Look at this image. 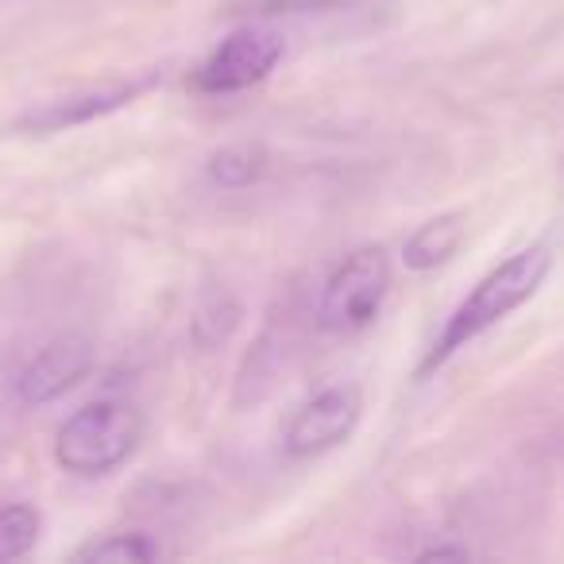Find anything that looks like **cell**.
<instances>
[{
  "instance_id": "obj_1",
  "label": "cell",
  "mask_w": 564,
  "mask_h": 564,
  "mask_svg": "<svg viewBox=\"0 0 564 564\" xmlns=\"http://www.w3.org/2000/svg\"><path fill=\"white\" fill-rule=\"evenodd\" d=\"M549 271H553V251H549V243H530V248L502 259L499 267H491V271L468 291V299L448 314L445 329L437 333V340L430 345L425 360L417 364V379L445 368L460 348H468L476 337H484L487 329L507 322L514 310H522L525 302L541 291V282L549 279Z\"/></svg>"
},
{
  "instance_id": "obj_2",
  "label": "cell",
  "mask_w": 564,
  "mask_h": 564,
  "mask_svg": "<svg viewBox=\"0 0 564 564\" xmlns=\"http://www.w3.org/2000/svg\"><path fill=\"white\" fill-rule=\"evenodd\" d=\"M143 441V414L135 402L97 399L74 410L55 437V460L78 479L109 476Z\"/></svg>"
},
{
  "instance_id": "obj_3",
  "label": "cell",
  "mask_w": 564,
  "mask_h": 564,
  "mask_svg": "<svg viewBox=\"0 0 564 564\" xmlns=\"http://www.w3.org/2000/svg\"><path fill=\"white\" fill-rule=\"evenodd\" d=\"M391 294V259L379 243L348 251L337 271L325 279L322 302H317V329L329 337H356L376 325Z\"/></svg>"
},
{
  "instance_id": "obj_4",
  "label": "cell",
  "mask_w": 564,
  "mask_h": 564,
  "mask_svg": "<svg viewBox=\"0 0 564 564\" xmlns=\"http://www.w3.org/2000/svg\"><path fill=\"white\" fill-rule=\"evenodd\" d=\"M286 55V43L274 28H240L209 51L189 74V89L202 97H228L259 86Z\"/></svg>"
},
{
  "instance_id": "obj_5",
  "label": "cell",
  "mask_w": 564,
  "mask_h": 564,
  "mask_svg": "<svg viewBox=\"0 0 564 564\" xmlns=\"http://www.w3.org/2000/svg\"><path fill=\"white\" fill-rule=\"evenodd\" d=\"M364 417V391L356 383H333L325 391H317L310 402H302V410L291 417L286 433H282V448L294 460H310L322 456L329 448L345 445L356 433Z\"/></svg>"
},
{
  "instance_id": "obj_6",
  "label": "cell",
  "mask_w": 564,
  "mask_h": 564,
  "mask_svg": "<svg viewBox=\"0 0 564 564\" xmlns=\"http://www.w3.org/2000/svg\"><path fill=\"white\" fill-rule=\"evenodd\" d=\"M159 82V74H143V78H117L101 82V86H86L70 97H55V101H43L40 109L24 112L20 117V132H66V128L89 124L97 117H109V112L132 105L140 94H148Z\"/></svg>"
},
{
  "instance_id": "obj_7",
  "label": "cell",
  "mask_w": 564,
  "mask_h": 564,
  "mask_svg": "<svg viewBox=\"0 0 564 564\" xmlns=\"http://www.w3.org/2000/svg\"><path fill=\"white\" fill-rule=\"evenodd\" d=\"M94 368V348H89L86 337H58L35 356L32 364L20 376L17 391L20 402L28 406H47V402L63 399L70 387H78L82 379Z\"/></svg>"
},
{
  "instance_id": "obj_8",
  "label": "cell",
  "mask_w": 564,
  "mask_h": 564,
  "mask_svg": "<svg viewBox=\"0 0 564 564\" xmlns=\"http://www.w3.org/2000/svg\"><path fill=\"white\" fill-rule=\"evenodd\" d=\"M464 236H468V217L464 213H441V217L425 220L410 232L402 243V263L410 271H437L460 251Z\"/></svg>"
},
{
  "instance_id": "obj_9",
  "label": "cell",
  "mask_w": 564,
  "mask_h": 564,
  "mask_svg": "<svg viewBox=\"0 0 564 564\" xmlns=\"http://www.w3.org/2000/svg\"><path fill=\"white\" fill-rule=\"evenodd\" d=\"M43 518L32 502H12L0 510V561H20L35 549Z\"/></svg>"
},
{
  "instance_id": "obj_10",
  "label": "cell",
  "mask_w": 564,
  "mask_h": 564,
  "mask_svg": "<svg viewBox=\"0 0 564 564\" xmlns=\"http://www.w3.org/2000/svg\"><path fill=\"white\" fill-rule=\"evenodd\" d=\"M163 556L159 541H151L148 533H109L101 541H89L74 553V561H120V564H143Z\"/></svg>"
},
{
  "instance_id": "obj_11",
  "label": "cell",
  "mask_w": 564,
  "mask_h": 564,
  "mask_svg": "<svg viewBox=\"0 0 564 564\" xmlns=\"http://www.w3.org/2000/svg\"><path fill=\"white\" fill-rule=\"evenodd\" d=\"M209 174L220 186L240 189L263 174V155H259V148H225L220 155H213Z\"/></svg>"
},
{
  "instance_id": "obj_12",
  "label": "cell",
  "mask_w": 564,
  "mask_h": 564,
  "mask_svg": "<svg viewBox=\"0 0 564 564\" xmlns=\"http://www.w3.org/2000/svg\"><path fill=\"white\" fill-rule=\"evenodd\" d=\"M464 556H468L464 545H433V549H422L417 561H464Z\"/></svg>"
}]
</instances>
